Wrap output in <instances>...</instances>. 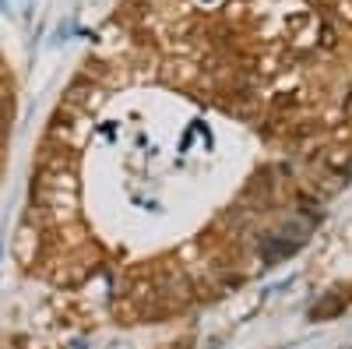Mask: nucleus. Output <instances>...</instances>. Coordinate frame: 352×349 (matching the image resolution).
Wrapping results in <instances>:
<instances>
[{
	"label": "nucleus",
	"mask_w": 352,
	"mask_h": 349,
	"mask_svg": "<svg viewBox=\"0 0 352 349\" xmlns=\"http://www.w3.org/2000/svg\"><path fill=\"white\" fill-rule=\"evenodd\" d=\"M320 46H324V50H335L338 46V36H335L331 25H320Z\"/></svg>",
	"instance_id": "f257e3e1"
},
{
	"label": "nucleus",
	"mask_w": 352,
	"mask_h": 349,
	"mask_svg": "<svg viewBox=\"0 0 352 349\" xmlns=\"http://www.w3.org/2000/svg\"><path fill=\"white\" fill-rule=\"evenodd\" d=\"M338 14L352 21V0H338Z\"/></svg>",
	"instance_id": "f03ea898"
}]
</instances>
